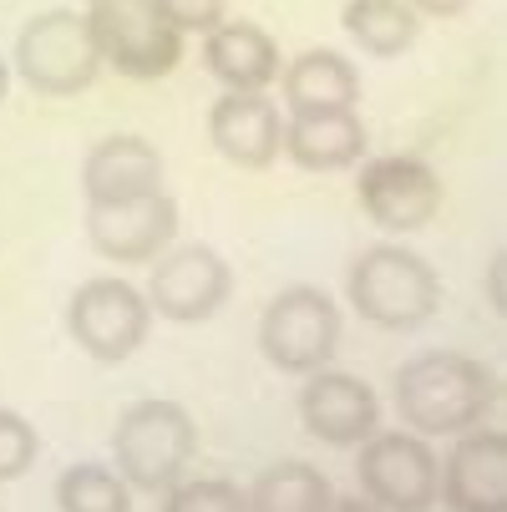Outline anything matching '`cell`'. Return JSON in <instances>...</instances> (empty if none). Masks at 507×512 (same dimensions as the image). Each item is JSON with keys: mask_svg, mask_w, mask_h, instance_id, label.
<instances>
[{"mask_svg": "<svg viewBox=\"0 0 507 512\" xmlns=\"http://www.w3.org/2000/svg\"><path fill=\"white\" fill-rule=\"evenodd\" d=\"M396 411L416 436H462L497 401V376L462 350H426L396 371Z\"/></svg>", "mask_w": 507, "mask_h": 512, "instance_id": "6da1fadb", "label": "cell"}, {"mask_svg": "<svg viewBox=\"0 0 507 512\" xmlns=\"http://www.w3.org/2000/svg\"><path fill=\"white\" fill-rule=\"evenodd\" d=\"M345 295H350L360 320H371L381 330H416V325H426L431 315H437L442 279L416 249L376 244L350 264Z\"/></svg>", "mask_w": 507, "mask_h": 512, "instance_id": "7a4b0ae2", "label": "cell"}, {"mask_svg": "<svg viewBox=\"0 0 507 512\" xmlns=\"http://www.w3.org/2000/svg\"><path fill=\"white\" fill-rule=\"evenodd\" d=\"M193 452H198V426L178 401H137L122 411L112 431L117 477L132 492H168L193 467Z\"/></svg>", "mask_w": 507, "mask_h": 512, "instance_id": "3957f363", "label": "cell"}, {"mask_svg": "<svg viewBox=\"0 0 507 512\" xmlns=\"http://www.w3.org/2000/svg\"><path fill=\"white\" fill-rule=\"evenodd\" d=\"M102 66L132 82H158L183 61V36L158 16L153 0H92L87 11Z\"/></svg>", "mask_w": 507, "mask_h": 512, "instance_id": "277c9868", "label": "cell"}, {"mask_svg": "<svg viewBox=\"0 0 507 512\" xmlns=\"http://www.w3.org/2000/svg\"><path fill=\"white\" fill-rule=\"evenodd\" d=\"M16 71L31 92L46 97H71L97 82L102 56L92 41L87 16L77 11H41L26 21V31L16 36Z\"/></svg>", "mask_w": 507, "mask_h": 512, "instance_id": "5b68a950", "label": "cell"}, {"mask_svg": "<svg viewBox=\"0 0 507 512\" xmlns=\"http://www.w3.org/2000/svg\"><path fill=\"white\" fill-rule=\"evenodd\" d=\"M340 345V310L325 289L295 284L279 289L259 320V350L274 371L284 376H310L335 355Z\"/></svg>", "mask_w": 507, "mask_h": 512, "instance_id": "8992f818", "label": "cell"}, {"mask_svg": "<svg viewBox=\"0 0 507 512\" xmlns=\"http://www.w3.org/2000/svg\"><path fill=\"white\" fill-rule=\"evenodd\" d=\"M355 477H360V492L386 512H426L431 502H437L442 462H437L426 436L376 426L366 442H360Z\"/></svg>", "mask_w": 507, "mask_h": 512, "instance_id": "52a82bcc", "label": "cell"}, {"mask_svg": "<svg viewBox=\"0 0 507 512\" xmlns=\"http://www.w3.org/2000/svg\"><path fill=\"white\" fill-rule=\"evenodd\" d=\"M66 330L92 360L117 365V360H127L142 340H148L153 310H148V295H142V289H132L127 279L102 274V279H87L77 295H71Z\"/></svg>", "mask_w": 507, "mask_h": 512, "instance_id": "ba28073f", "label": "cell"}, {"mask_svg": "<svg viewBox=\"0 0 507 512\" xmlns=\"http://www.w3.org/2000/svg\"><path fill=\"white\" fill-rule=\"evenodd\" d=\"M229 289H234V269L208 244L163 249L148 274V310L173 325H198L229 305Z\"/></svg>", "mask_w": 507, "mask_h": 512, "instance_id": "9c48e42d", "label": "cell"}, {"mask_svg": "<svg viewBox=\"0 0 507 512\" xmlns=\"http://www.w3.org/2000/svg\"><path fill=\"white\" fill-rule=\"evenodd\" d=\"M355 198L366 208V218L376 229L391 234H416L431 218L442 213V178L431 173L421 158H371L360 168Z\"/></svg>", "mask_w": 507, "mask_h": 512, "instance_id": "30bf717a", "label": "cell"}, {"mask_svg": "<svg viewBox=\"0 0 507 512\" xmlns=\"http://www.w3.org/2000/svg\"><path fill=\"white\" fill-rule=\"evenodd\" d=\"M178 234V203L158 188L122 203H87V239L112 264H148Z\"/></svg>", "mask_w": 507, "mask_h": 512, "instance_id": "8fae6325", "label": "cell"}, {"mask_svg": "<svg viewBox=\"0 0 507 512\" xmlns=\"http://www.w3.org/2000/svg\"><path fill=\"white\" fill-rule=\"evenodd\" d=\"M300 421L325 447H360L381 426V401L360 376L325 371L320 365L300 386Z\"/></svg>", "mask_w": 507, "mask_h": 512, "instance_id": "7c38bea8", "label": "cell"}, {"mask_svg": "<svg viewBox=\"0 0 507 512\" xmlns=\"http://www.w3.org/2000/svg\"><path fill=\"white\" fill-rule=\"evenodd\" d=\"M437 497L452 512H507V436L482 426L462 431L442 462Z\"/></svg>", "mask_w": 507, "mask_h": 512, "instance_id": "4fadbf2b", "label": "cell"}, {"mask_svg": "<svg viewBox=\"0 0 507 512\" xmlns=\"http://www.w3.org/2000/svg\"><path fill=\"white\" fill-rule=\"evenodd\" d=\"M208 142L234 168H269L284 148V117L264 92H224L208 107Z\"/></svg>", "mask_w": 507, "mask_h": 512, "instance_id": "5bb4252c", "label": "cell"}, {"mask_svg": "<svg viewBox=\"0 0 507 512\" xmlns=\"http://www.w3.org/2000/svg\"><path fill=\"white\" fill-rule=\"evenodd\" d=\"M82 188H87V203H122V198L158 193L163 188V153L137 132L102 137L82 163Z\"/></svg>", "mask_w": 507, "mask_h": 512, "instance_id": "9a60e30c", "label": "cell"}, {"mask_svg": "<svg viewBox=\"0 0 507 512\" xmlns=\"http://www.w3.org/2000/svg\"><path fill=\"white\" fill-rule=\"evenodd\" d=\"M203 66L224 92H264L279 82V46L254 21H219L203 36Z\"/></svg>", "mask_w": 507, "mask_h": 512, "instance_id": "2e32d148", "label": "cell"}, {"mask_svg": "<svg viewBox=\"0 0 507 512\" xmlns=\"http://www.w3.org/2000/svg\"><path fill=\"white\" fill-rule=\"evenodd\" d=\"M279 153L305 173L355 168L360 153H366V122L355 117V107H345V112H289Z\"/></svg>", "mask_w": 507, "mask_h": 512, "instance_id": "e0dca14e", "label": "cell"}, {"mask_svg": "<svg viewBox=\"0 0 507 512\" xmlns=\"http://www.w3.org/2000/svg\"><path fill=\"white\" fill-rule=\"evenodd\" d=\"M279 92L289 112H345L360 102V71L340 51H305L279 66Z\"/></svg>", "mask_w": 507, "mask_h": 512, "instance_id": "ac0fdd59", "label": "cell"}, {"mask_svg": "<svg viewBox=\"0 0 507 512\" xmlns=\"http://www.w3.org/2000/svg\"><path fill=\"white\" fill-rule=\"evenodd\" d=\"M330 502V477L310 462H274L244 492V512H325Z\"/></svg>", "mask_w": 507, "mask_h": 512, "instance_id": "d6986e66", "label": "cell"}, {"mask_svg": "<svg viewBox=\"0 0 507 512\" xmlns=\"http://www.w3.org/2000/svg\"><path fill=\"white\" fill-rule=\"evenodd\" d=\"M340 26L345 36L371 51V56H401L416 31H421V16L411 11V0H350L340 11Z\"/></svg>", "mask_w": 507, "mask_h": 512, "instance_id": "ffe728a7", "label": "cell"}, {"mask_svg": "<svg viewBox=\"0 0 507 512\" xmlns=\"http://www.w3.org/2000/svg\"><path fill=\"white\" fill-rule=\"evenodd\" d=\"M56 507L61 512H132V487L97 462H77L56 477Z\"/></svg>", "mask_w": 507, "mask_h": 512, "instance_id": "44dd1931", "label": "cell"}, {"mask_svg": "<svg viewBox=\"0 0 507 512\" xmlns=\"http://www.w3.org/2000/svg\"><path fill=\"white\" fill-rule=\"evenodd\" d=\"M163 512H244V492L229 477H193L163 492Z\"/></svg>", "mask_w": 507, "mask_h": 512, "instance_id": "7402d4cb", "label": "cell"}, {"mask_svg": "<svg viewBox=\"0 0 507 512\" xmlns=\"http://www.w3.org/2000/svg\"><path fill=\"white\" fill-rule=\"evenodd\" d=\"M36 452H41L36 426H31L21 411H6V406H0V482L26 477V472L36 467Z\"/></svg>", "mask_w": 507, "mask_h": 512, "instance_id": "603a6c76", "label": "cell"}, {"mask_svg": "<svg viewBox=\"0 0 507 512\" xmlns=\"http://www.w3.org/2000/svg\"><path fill=\"white\" fill-rule=\"evenodd\" d=\"M153 6H158V16H163L178 36H188V31L208 36L213 26L224 21V0H153Z\"/></svg>", "mask_w": 507, "mask_h": 512, "instance_id": "cb8c5ba5", "label": "cell"}, {"mask_svg": "<svg viewBox=\"0 0 507 512\" xmlns=\"http://www.w3.org/2000/svg\"><path fill=\"white\" fill-rule=\"evenodd\" d=\"M467 6H472V0H411L416 16H437V21H452V16H462Z\"/></svg>", "mask_w": 507, "mask_h": 512, "instance_id": "d4e9b609", "label": "cell"}, {"mask_svg": "<svg viewBox=\"0 0 507 512\" xmlns=\"http://www.w3.org/2000/svg\"><path fill=\"white\" fill-rule=\"evenodd\" d=\"M487 300H492V310L502 315V305H507V295H502V254H497L492 269H487Z\"/></svg>", "mask_w": 507, "mask_h": 512, "instance_id": "484cf974", "label": "cell"}, {"mask_svg": "<svg viewBox=\"0 0 507 512\" xmlns=\"http://www.w3.org/2000/svg\"><path fill=\"white\" fill-rule=\"evenodd\" d=\"M325 512H386V507H376L371 497H366V502H360V497H335Z\"/></svg>", "mask_w": 507, "mask_h": 512, "instance_id": "4316f807", "label": "cell"}, {"mask_svg": "<svg viewBox=\"0 0 507 512\" xmlns=\"http://www.w3.org/2000/svg\"><path fill=\"white\" fill-rule=\"evenodd\" d=\"M6 82H11V66L0 61V102H6Z\"/></svg>", "mask_w": 507, "mask_h": 512, "instance_id": "83f0119b", "label": "cell"}]
</instances>
